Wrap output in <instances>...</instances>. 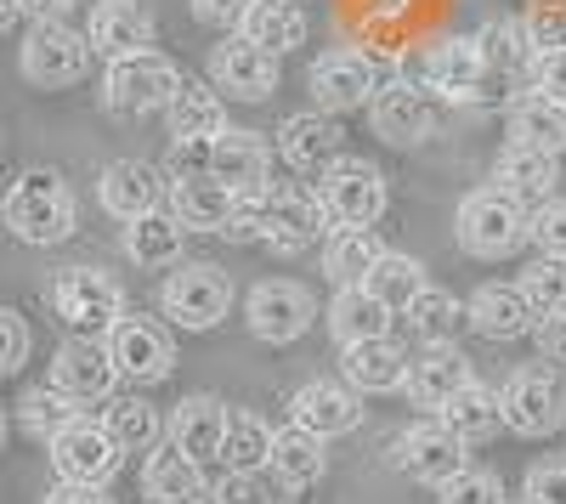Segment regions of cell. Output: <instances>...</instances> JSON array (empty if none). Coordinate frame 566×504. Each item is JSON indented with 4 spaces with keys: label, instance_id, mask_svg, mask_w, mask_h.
I'll use <instances>...</instances> for the list:
<instances>
[{
    "label": "cell",
    "instance_id": "obj_34",
    "mask_svg": "<svg viewBox=\"0 0 566 504\" xmlns=\"http://www.w3.org/2000/svg\"><path fill=\"white\" fill-rule=\"evenodd\" d=\"M239 34L255 40L261 52H272V57H290V52L306 45L312 23H306V12L295 7V0H250L244 18H239Z\"/></svg>",
    "mask_w": 566,
    "mask_h": 504
},
{
    "label": "cell",
    "instance_id": "obj_48",
    "mask_svg": "<svg viewBox=\"0 0 566 504\" xmlns=\"http://www.w3.org/2000/svg\"><path fill=\"white\" fill-rule=\"evenodd\" d=\"M210 504H272V487L261 482V471H227L210 487Z\"/></svg>",
    "mask_w": 566,
    "mask_h": 504
},
{
    "label": "cell",
    "instance_id": "obj_28",
    "mask_svg": "<svg viewBox=\"0 0 566 504\" xmlns=\"http://www.w3.org/2000/svg\"><path fill=\"white\" fill-rule=\"evenodd\" d=\"M266 471H272V482L283 493H312L328 476V442L312 437V431H301V426H283L272 437V465Z\"/></svg>",
    "mask_w": 566,
    "mask_h": 504
},
{
    "label": "cell",
    "instance_id": "obj_9",
    "mask_svg": "<svg viewBox=\"0 0 566 504\" xmlns=\"http://www.w3.org/2000/svg\"><path fill=\"white\" fill-rule=\"evenodd\" d=\"M244 324L266 346H295L317 324V295L306 284H295V279H266L244 301Z\"/></svg>",
    "mask_w": 566,
    "mask_h": 504
},
{
    "label": "cell",
    "instance_id": "obj_33",
    "mask_svg": "<svg viewBox=\"0 0 566 504\" xmlns=\"http://www.w3.org/2000/svg\"><path fill=\"white\" fill-rule=\"evenodd\" d=\"M391 306L374 295L368 284H340L335 301H328V335H335L340 346H357V340H380L391 335Z\"/></svg>",
    "mask_w": 566,
    "mask_h": 504
},
{
    "label": "cell",
    "instance_id": "obj_42",
    "mask_svg": "<svg viewBox=\"0 0 566 504\" xmlns=\"http://www.w3.org/2000/svg\"><path fill=\"white\" fill-rule=\"evenodd\" d=\"M374 295H380L391 312H408L413 301H419V290H424V266L413 261V255H397V250H386L380 261H374V272L363 279Z\"/></svg>",
    "mask_w": 566,
    "mask_h": 504
},
{
    "label": "cell",
    "instance_id": "obj_35",
    "mask_svg": "<svg viewBox=\"0 0 566 504\" xmlns=\"http://www.w3.org/2000/svg\"><path fill=\"white\" fill-rule=\"evenodd\" d=\"M165 119H170V136H176V143H199V148H205V143H216V136L227 130V103H221L216 85L181 80V91L170 97Z\"/></svg>",
    "mask_w": 566,
    "mask_h": 504
},
{
    "label": "cell",
    "instance_id": "obj_39",
    "mask_svg": "<svg viewBox=\"0 0 566 504\" xmlns=\"http://www.w3.org/2000/svg\"><path fill=\"white\" fill-rule=\"evenodd\" d=\"M402 317H408V329L419 335V346H453V335L470 324V312L459 306V295L453 290H437V284H424L419 301Z\"/></svg>",
    "mask_w": 566,
    "mask_h": 504
},
{
    "label": "cell",
    "instance_id": "obj_30",
    "mask_svg": "<svg viewBox=\"0 0 566 504\" xmlns=\"http://www.w3.org/2000/svg\"><path fill=\"white\" fill-rule=\"evenodd\" d=\"M482 74H488V57L476 40H437L419 57V85L437 91V97H464V91H476Z\"/></svg>",
    "mask_w": 566,
    "mask_h": 504
},
{
    "label": "cell",
    "instance_id": "obj_58",
    "mask_svg": "<svg viewBox=\"0 0 566 504\" xmlns=\"http://www.w3.org/2000/svg\"><path fill=\"white\" fill-rule=\"evenodd\" d=\"M408 7V0H374V12H380V18H397Z\"/></svg>",
    "mask_w": 566,
    "mask_h": 504
},
{
    "label": "cell",
    "instance_id": "obj_20",
    "mask_svg": "<svg viewBox=\"0 0 566 504\" xmlns=\"http://www.w3.org/2000/svg\"><path fill=\"white\" fill-rule=\"evenodd\" d=\"M323 233H328V216H323L317 193H306V188H272L266 193V233H261V244L272 255H301Z\"/></svg>",
    "mask_w": 566,
    "mask_h": 504
},
{
    "label": "cell",
    "instance_id": "obj_26",
    "mask_svg": "<svg viewBox=\"0 0 566 504\" xmlns=\"http://www.w3.org/2000/svg\"><path fill=\"white\" fill-rule=\"evenodd\" d=\"M476 375H470V357L459 351V346H419V357L408 363V386H402V397L413 402V408H431V414H442V402L459 391V386H470Z\"/></svg>",
    "mask_w": 566,
    "mask_h": 504
},
{
    "label": "cell",
    "instance_id": "obj_17",
    "mask_svg": "<svg viewBox=\"0 0 566 504\" xmlns=\"http://www.w3.org/2000/svg\"><path fill=\"white\" fill-rule=\"evenodd\" d=\"M290 426H301L323 442L352 437L363 426V391H352L346 380H306L290 397Z\"/></svg>",
    "mask_w": 566,
    "mask_h": 504
},
{
    "label": "cell",
    "instance_id": "obj_6",
    "mask_svg": "<svg viewBox=\"0 0 566 504\" xmlns=\"http://www.w3.org/2000/svg\"><path fill=\"white\" fill-rule=\"evenodd\" d=\"M317 204H323V216H328V227H374L386 216V176L374 170L368 159H335L323 176H317Z\"/></svg>",
    "mask_w": 566,
    "mask_h": 504
},
{
    "label": "cell",
    "instance_id": "obj_38",
    "mask_svg": "<svg viewBox=\"0 0 566 504\" xmlns=\"http://www.w3.org/2000/svg\"><path fill=\"white\" fill-rule=\"evenodd\" d=\"M103 426L108 437L125 448V453H154L159 437H165V420L148 397H108L103 402Z\"/></svg>",
    "mask_w": 566,
    "mask_h": 504
},
{
    "label": "cell",
    "instance_id": "obj_3",
    "mask_svg": "<svg viewBox=\"0 0 566 504\" xmlns=\"http://www.w3.org/2000/svg\"><path fill=\"white\" fill-rule=\"evenodd\" d=\"M499 408H504V426L515 437H555L566 426V386H560V369L549 363H522V369H510L504 386H499Z\"/></svg>",
    "mask_w": 566,
    "mask_h": 504
},
{
    "label": "cell",
    "instance_id": "obj_51",
    "mask_svg": "<svg viewBox=\"0 0 566 504\" xmlns=\"http://www.w3.org/2000/svg\"><path fill=\"white\" fill-rule=\"evenodd\" d=\"M261 233H266V193H261V199H239L232 221L221 227V239H232V244H261Z\"/></svg>",
    "mask_w": 566,
    "mask_h": 504
},
{
    "label": "cell",
    "instance_id": "obj_24",
    "mask_svg": "<svg viewBox=\"0 0 566 504\" xmlns=\"http://www.w3.org/2000/svg\"><path fill=\"white\" fill-rule=\"evenodd\" d=\"M165 204L176 210V221L187 233H221L232 221V210H239V193H232L227 181H216L210 170H193V176H170Z\"/></svg>",
    "mask_w": 566,
    "mask_h": 504
},
{
    "label": "cell",
    "instance_id": "obj_49",
    "mask_svg": "<svg viewBox=\"0 0 566 504\" xmlns=\"http://www.w3.org/2000/svg\"><path fill=\"white\" fill-rule=\"evenodd\" d=\"M522 504H566V460H544L522 482Z\"/></svg>",
    "mask_w": 566,
    "mask_h": 504
},
{
    "label": "cell",
    "instance_id": "obj_22",
    "mask_svg": "<svg viewBox=\"0 0 566 504\" xmlns=\"http://www.w3.org/2000/svg\"><path fill=\"white\" fill-rule=\"evenodd\" d=\"M85 40L97 57H130V52H148L154 45V12L142 0H97L85 23Z\"/></svg>",
    "mask_w": 566,
    "mask_h": 504
},
{
    "label": "cell",
    "instance_id": "obj_5",
    "mask_svg": "<svg viewBox=\"0 0 566 504\" xmlns=\"http://www.w3.org/2000/svg\"><path fill=\"white\" fill-rule=\"evenodd\" d=\"M159 312L176 329L205 335L232 312V279L216 261H181V266H170V279L159 290Z\"/></svg>",
    "mask_w": 566,
    "mask_h": 504
},
{
    "label": "cell",
    "instance_id": "obj_31",
    "mask_svg": "<svg viewBox=\"0 0 566 504\" xmlns=\"http://www.w3.org/2000/svg\"><path fill=\"white\" fill-rule=\"evenodd\" d=\"M470 329L488 340H522L538 329V317H533L522 284H482L470 295Z\"/></svg>",
    "mask_w": 566,
    "mask_h": 504
},
{
    "label": "cell",
    "instance_id": "obj_18",
    "mask_svg": "<svg viewBox=\"0 0 566 504\" xmlns=\"http://www.w3.org/2000/svg\"><path fill=\"white\" fill-rule=\"evenodd\" d=\"M340 148H346L340 114L306 108V114H290L277 125V154H283V165H295L301 176H323L328 165L340 159Z\"/></svg>",
    "mask_w": 566,
    "mask_h": 504
},
{
    "label": "cell",
    "instance_id": "obj_8",
    "mask_svg": "<svg viewBox=\"0 0 566 504\" xmlns=\"http://www.w3.org/2000/svg\"><path fill=\"white\" fill-rule=\"evenodd\" d=\"M91 57H97V52H91V40L80 29H69V23H34L23 34V52H18L23 80L40 85V91L80 85L91 74Z\"/></svg>",
    "mask_w": 566,
    "mask_h": 504
},
{
    "label": "cell",
    "instance_id": "obj_15",
    "mask_svg": "<svg viewBox=\"0 0 566 504\" xmlns=\"http://www.w3.org/2000/svg\"><path fill=\"white\" fill-rule=\"evenodd\" d=\"M306 91L323 114H352V108H368L380 80H374V63L363 52H323L312 69H306Z\"/></svg>",
    "mask_w": 566,
    "mask_h": 504
},
{
    "label": "cell",
    "instance_id": "obj_40",
    "mask_svg": "<svg viewBox=\"0 0 566 504\" xmlns=\"http://www.w3.org/2000/svg\"><path fill=\"white\" fill-rule=\"evenodd\" d=\"M380 255H386V244H380L374 227H340V233L328 239V250H323V272L335 284H363Z\"/></svg>",
    "mask_w": 566,
    "mask_h": 504
},
{
    "label": "cell",
    "instance_id": "obj_45",
    "mask_svg": "<svg viewBox=\"0 0 566 504\" xmlns=\"http://www.w3.org/2000/svg\"><path fill=\"white\" fill-rule=\"evenodd\" d=\"M437 504H504V482L482 465H464L459 476L437 487Z\"/></svg>",
    "mask_w": 566,
    "mask_h": 504
},
{
    "label": "cell",
    "instance_id": "obj_13",
    "mask_svg": "<svg viewBox=\"0 0 566 504\" xmlns=\"http://www.w3.org/2000/svg\"><path fill=\"white\" fill-rule=\"evenodd\" d=\"M368 125L380 143L391 148H419V143H431L437 136V108H431V91L413 85V80H391L374 91V103H368Z\"/></svg>",
    "mask_w": 566,
    "mask_h": 504
},
{
    "label": "cell",
    "instance_id": "obj_55",
    "mask_svg": "<svg viewBox=\"0 0 566 504\" xmlns=\"http://www.w3.org/2000/svg\"><path fill=\"white\" fill-rule=\"evenodd\" d=\"M45 504H114L108 487H85V482H57L45 493Z\"/></svg>",
    "mask_w": 566,
    "mask_h": 504
},
{
    "label": "cell",
    "instance_id": "obj_21",
    "mask_svg": "<svg viewBox=\"0 0 566 504\" xmlns=\"http://www.w3.org/2000/svg\"><path fill=\"white\" fill-rule=\"evenodd\" d=\"M227 420H232V408H227L221 397L199 391V397H181V402H176V414L165 420V437H170V448L187 453V460L210 465V460H221Z\"/></svg>",
    "mask_w": 566,
    "mask_h": 504
},
{
    "label": "cell",
    "instance_id": "obj_54",
    "mask_svg": "<svg viewBox=\"0 0 566 504\" xmlns=\"http://www.w3.org/2000/svg\"><path fill=\"white\" fill-rule=\"evenodd\" d=\"M538 340V363H555V369H566V312L560 317H544V324L533 329Z\"/></svg>",
    "mask_w": 566,
    "mask_h": 504
},
{
    "label": "cell",
    "instance_id": "obj_50",
    "mask_svg": "<svg viewBox=\"0 0 566 504\" xmlns=\"http://www.w3.org/2000/svg\"><path fill=\"white\" fill-rule=\"evenodd\" d=\"M23 357H29V324H23L12 306H0V380L18 375Z\"/></svg>",
    "mask_w": 566,
    "mask_h": 504
},
{
    "label": "cell",
    "instance_id": "obj_43",
    "mask_svg": "<svg viewBox=\"0 0 566 504\" xmlns=\"http://www.w3.org/2000/svg\"><path fill=\"white\" fill-rule=\"evenodd\" d=\"M18 420H23V431H29V437L52 442L63 426H74V420H80V402H74V397H63L57 386H34V391H23V402H18Z\"/></svg>",
    "mask_w": 566,
    "mask_h": 504
},
{
    "label": "cell",
    "instance_id": "obj_53",
    "mask_svg": "<svg viewBox=\"0 0 566 504\" xmlns=\"http://www.w3.org/2000/svg\"><path fill=\"white\" fill-rule=\"evenodd\" d=\"M244 7L250 0H187V12H193L199 23H210V29H239Z\"/></svg>",
    "mask_w": 566,
    "mask_h": 504
},
{
    "label": "cell",
    "instance_id": "obj_37",
    "mask_svg": "<svg viewBox=\"0 0 566 504\" xmlns=\"http://www.w3.org/2000/svg\"><path fill=\"white\" fill-rule=\"evenodd\" d=\"M510 143H533L544 154L566 148V103L544 97V91H522L510 103Z\"/></svg>",
    "mask_w": 566,
    "mask_h": 504
},
{
    "label": "cell",
    "instance_id": "obj_1",
    "mask_svg": "<svg viewBox=\"0 0 566 504\" xmlns=\"http://www.w3.org/2000/svg\"><path fill=\"white\" fill-rule=\"evenodd\" d=\"M74 188L57 176V170H23L12 181V193L0 199V221L18 244H34V250H52L74 233Z\"/></svg>",
    "mask_w": 566,
    "mask_h": 504
},
{
    "label": "cell",
    "instance_id": "obj_47",
    "mask_svg": "<svg viewBox=\"0 0 566 504\" xmlns=\"http://www.w3.org/2000/svg\"><path fill=\"white\" fill-rule=\"evenodd\" d=\"M522 29H527V40L538 45V52H555V45H566V0H538Z\"/></svg>",
    "mask_w": 566,
    "mask_h": 504
},
{
    "label": "cell",
    "instance_id": "obj_4",
    "mask_svg": "<svg viewBox=\"0 0 566 504\" xmlns=\"http://www.w3.org/2000/svg\"><path fill=\"white\" fill-rule=\"evenodd\" d=\"M181 91V69L165 57V52H130V57H114L108 74H103V103L125 119H148V114H165L170 97Z\"/></svg>",
    "mask_w": 566,
    "mask_h": 504
},
{
    "label": "cell",
    "instance_id": "obj_57",
    "mask_svg": "<svg viewBox=\"0 0 566 504\" xmlns=\"http://www.w3.org/2000/svg\"><path fill=\"white\" fill-rule=\"evenodd\" d=\"M23 18V7H18V0H0V34H12V23Z\"/></svg>",
    "mask_w": 566,
    "mask_h": 504
},
{
    "label": "cell",
    "instance_id": "obj_11",
    "mask_svg": "<svg viewBox=\"0 0 566 504\" xmlns=\"http://www.w3.org/2000/svg\"><path fill=\"white\" fill-rule=\"evenodd\" d=\"M108 357H114V369L119 380H136V386H159L170 380L176 369V340L165 324H154V317H119V324L108 329Z\"/></svg>",
    "mask_w": 566,
    "mask_h": 504
},
{
    "label": "cell",
    "instance_id": "obj_25",
    "mask_svg": "<svg viewBox=\"0 0 566 504\" xmlns=\"http://www.w3.org/2000/svg\"><path fill=\"white\" fill-rule=\"evenodd\" d=\"M402 471L424 487H442L448 476L464 471V442L442 420H413L402 431Z\"/></svg>",
    "mask_w": 566,
    "mask_h": 504
},
{
    "label": "cell",
    "instance_id": "obj_46",
    "mask_svg": "<svg viewBox=\"0 0 566 504\" xmlns=\"http://www.w3.org/2000/svg\"><path fill=\"white\" fill-rule=\"evenodd\" d=\"M527 244H533L538 255H549V261H566V199H560V193L544 199V204H533Z\"/></svg>",
    "mask_w": 566,
    "mask_h": 504
},
{
    "label": "cell",
    "instance_id": "obj_29",
    "mask_svg": "<svg viewBox=\"0 0 566 504\" xmlns=\"http://www.w3.org/2000/svg\"><path fill=\"white\" fill-rule=\"evenodd\" d=\"M142 498L148 504H205L210 498L205 465L187 460L181 448H154L148 465H142Z\"/></svg>",
    "mask_w": 566,
    "mask_h": 504
},
{
    "label": "cell",
    "instance_id": "obj_2",
    "mask_svg": "<svg viewBox=\"0 0 566 504\" xmlns=\"http://www.w3.org/2000/svg\"><path fill=\"white\" fill-rule=\"evenodd\" d=\"M527 227H533V210L527 199H515L504 188H476L464 204H459V244L482 261H504L527 244Z\"/></svg>",
    "mask_w": 566,
    "mask_h": 504
},
{
    "label": "cell",
    "instance_id": "obj_10",
    "mask_svg": "<svg viewBox=\"0 0 566 504\" xmlns=\"http://www.w3.org/2000/svg\"><path fill=\"white\" fill-rule=\"evenodd\" d=\"M45 448H52L57 482H85V487H108L119 476V460H125V448L108 437V426L103 420H85V414L74 426H63Z\"/></svg>",
    "mask_w": 566,
    "mask_h": 504
},
{
    "label": "cell",
    "instance_id": "obj_36",
    "mask_svg": "<svg viewBox=\"0 0 566 504\" xmlns=\"http://www.w3.org/2000/svg\"><path fill=\"white\" fill-rule=\"evenodd\" d=\"M464 448H482V442H493L499 431H504V408H499V391H488L482 380H470V386H459L448 402H442V414H437Z\"/></svg>",
    "mask_w": 566,
    "mask_h": 504
},
{
    "label": "cell",
    "instance_id": "obj_12",
    "mask_svg": "<svg viewBox=\"0 0 566 504\" xmlns=\"http://www.w3.org/2000/svg\"><path fill=\"white\" fill-rule=\"evenodd\" d=\"M205 170H210L216 181H227V188L239 193V199L272 193V148H266L261 130L227 125L216 143H205Z\"/></svg>",
    "mask_w": 566,
    "mask_h": 504
},
{
    "label": "cell",
    "instance_id": "obj_56",
    "mask_svg": "<svg viewBox=\"0 0 566 504\" xmlns=\"http://www.w3.org/2000/svg\"><path fill=\"white\" fill-rule=\"evenodd\" d=\"M29 23H69V12L80 7V0H18Z\"/></svg>",
    "mask_w": 566,
    "mask_h": 504
},
{
    "label": "cell",
    "instance_id": "obj_16",
    "mask_svg": "<svg viewBox=\"0 0 566 504\" xmlns=\"http://www.w3.org/2000/svg\"><path fill=\"white\" fill-rule=\"evenodd\" d=\"M277 74H283L277 57L261 52V45L244 40V34L221 40L216 52H210V85L227 91V97H239V103H266L272 91H277Z\"/></svg>",
    "mask_w": 566,
    "mask_h": 504
},
{
    "label": "cell",
    "instance_id": "obj_27",
    "mask_svg": "<svg viewBox=\"0 0 566 504\" xmlns=\"http://www.w3.org/2000/svg\"><path fill=\"white\" fill-rule=\"evenodd\" d=\"M555 181H560V154H544L533 143H504L493 159V188L527 199V204L555 199Z\"/></svg>",
    "mask_w": 566,
    "mask_h": 504
},
{
    "label": "cell",
    "instance_id": "obj_23",
    "mask_svg": "<svg viewBox=\"0 0 566 504\" xmlns=\"http://www.w3.org/2000/svg\"><path fill=\"white\" fill-rule=\"evenodd\" d=\"M408 363H413V357H408L391 335L357 340V346H340V380H346L352 391H363V397H391V391L408 386Z\"/></svg>",
    "mask_w": 566,
    "mask_h": 504
},
{
    "label": "cell",
    "instance_id": "obj_7",
    "mask_svg": "<svg viewBox=\"0 0 566 504\" xmlns=\"http://www.w3.org/2000/svg\"><path fill=\"white\" fill-rule=\"evenodd\" d=\"M52 306L74 335H108L125 317V290L108 279L103 266H69L52 284Z\"/></svg>",
    "mask_w": 566,
    "mask_h": 504
},
{
    "label": "cell",
    "instance_id": "obj_32",
    "mask_svg": "<svg viewBox=\"0 0 566 504\" xmlns=\"http://www.w3.org/2000/svg\"><path fill=\"white\" fill-rule=\"evenodd\" d=\"M181 250H187V227L176 221V210H148L125 221V255L142 266V272H165V266H181Z\"/></svg>",
    "mask_w": 566,
    "mask_h": 504
},
{
    "label": "cell",
    "instance_id": "obj_14",
    "mask_svg": "<svg viewBox=\"0 0 566 504\" xmlns=\"http://www.w3.org/2000/svg\"><path fill=\"white\" fill-rule=\"evenodd\" d=\"M52 386H57L63 397H74L80 408H85V402H108L114 386H119V369H114V357H108V340H97V335L63 340L57 357H52Z\"/></svg>",
    "mask_w": 566,
    "mask_h": 504
},
{
    "label": "cell",
    "instance_id": "obj_52",
    "mask_svg": "<svg viewBox=\"0 0 566 504\" xmlns=\"http://www.w3.org/2000/svg\"><path fill=\"white\" fill-rule=\"evenodd\" d=\"M527 69H533V91L566 103V45H555V52H533Z\"/></svg>",
    "mask_w": 566,
    "mask_h": 504
},
{
    "label": "cell",
    "instance_id": "obj_41",
    "mask_svg": "<svg viewBox=\"0 0 566 504\" xmlns=\"http://www.w3.org/2000/svg\"><path fill=\"white\" fill-rule=\"evenodd\" d=\"M272 426L261 414H250V408H239V414L227 420V442H221V465L227 471H266L272 465Z\"/></svg>",
    "mask_w": 566,
    "mask_h": 504
},
{
    "label": "cell",
    "instance_id": "obj_44",
    "mask_svg": "<svg viewBox=\"0 0 566 504\" xmlns=\"http://www.w3.org/2000/svg\"><path fill=\"white\" fill-rule=\"evenodd\" d=\"M522 295H527V306H533L538 324H544V317H560V312H566V261L538 255V261L522 272Z\"/></svg>",
    "mask_w": 566,
    "mask_h": 504
},
{
    "label": "cell",
    "instance_id": "obj_59",
    "mask_svg": "<svg viewBox=\"0 0 566 504\" xmlns=\"http://www.w3.org/2000/svg\"><path fill=\"white\" fill-rule=\"evenodd\" d=\"M0 448H7V408H0Z\"/></svg>",
    "mask_w": 566,
    "mask_h": 504
},
{
    "label": "cell",
    "instance_id": "obj_19",
    "mask_svg": "<svg viewBox=\"0 0 566 504\" xmlns=\"http://www.w3.org/2000/svg\"><path fill=\"white\" fill-rule=\"evenodd\" d=\"M97 199L114 221H136V216H148V210H165L170 199V176L148 159H114L97 181Z\"/></svg>",
    "mask_w": 566,
    "mask_h": 504
}]
</instances>
